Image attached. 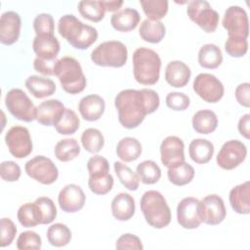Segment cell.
I'll return each mask as SVG.
<instances>
[{
	"label": "cell",
	"mask_w": 250,
	"mask_h": 250,
	"mask_svg": "<svg viewBox=\"0 0 250 250\" xmlns=\"http://www.w3.org/2000/svg\"><path fill=\"white\" fill-rule=\"evenodd\" d=\"M158 94L151 89H125L120 91L114 105L118 112V120L126 129L137 128L144 121L146 115L153 113L159 106Z\"/></svg>",
	"instance_id": "1"
},
{
	"label": "cell",
	"mask_w": 250,
	"mask_h": 250,
	"mask_svg": "<svg viewBox=\"0 0 250 250\" xmlns=\"http://www.w3.org/2000/svg\"><path fill=\"white\" fill-rule=\"evenodd\" d=\"M58 31L73 48L79 50L88 49L98 39L97 29L73 15H64L59 20Z\"/></svg>",
	"instance_id": "2"
},
{
	"label": "cell",
	"mask_w": 250,
	"mask_h": 250,
	"mask_svg": "<svg viewBox=\"0 0 250 250\" xmlns=\"http://www.w3.org/2000/svg\"><path fill=\"white\" fill-rule=\"evenodd\" d=\"M161 60L148 48H138L133 54V73L136 81L143 85H154L159 79Z\"/></svg>",
	"instance_id": "3"
},
{
	"label": "cell",
	"mask_w": 250,
	"mask_h": 250,
	"mask_svg": "<svg viewBox=\"0 0 250 250\" xmlns=\"http://www.w3.org/2000/svg\"><path fill=\"white\" fill-rule=\"evenodd\" d=\"M146 222L155 229H163L171 222V210L165 197L157 190L146 191L140 202Z\"/></svg>",
	"instance_id": "4"
},
{
	"label": "cell",
	"mask_w": 250,
	"mask_h": 250,
	"mask_svg": "<svg viewBox=\"0 0 250 250\" xmlns=\"http://www.w3.org/2000/svg\"><path fill=\"white\" fill-rule=\"evenodd\" d=\"M55 75L59 78L62 88L68 94L81 93L86 87V77L81 64L72 57H63L58 60Z\"/></svg>",
	"instance_id": "5"
},
{
	"label": "cell",
	"mask_w": 250,
	"mask_h": 250,
	"mask_svg": "<svg viewBox=\"0 0 250 250\" xmlns=\"http://www.w3.org/2000/svg\"><path fill=\"white\" fill-rule=\"evenodd\" d=\"M128 59V50L120 41H104L97 46L91 53L92 62L100 66L121 67Z\"/></svg>",
	"instance_id": "6"
},
{
	"label": "cell",
	"mask_w": 250,
	"mask_h": 250,
	"mask_svg": "<svg viewBox=\"0 0 250 250\" xmlns=\"http://www.w3.org/2000/svg\"><path fill=\"white\" fill-rule=\"evenodd\" d=\"M5 105L9 112L19 120L31 122L35 119L36 107L29 97L21 89H11L6 94Z\"/></svg>",
	"instance_id": "7"
},
{
	"label": "cell",
	"mask_w": 250,
	"mask_h": 250,
	"mask_svg": "<svg viewBox=\"0 0 250 250\" xmlns=\"http://www.w3.org/2000/svg\"><path fill=\"white\" fill-rule=\"evenodd\" d=\"M187 13L190 21L197 24L203 31L207 33L214 32L220 21L217 11L204 0H195L188 2Z\"/></svg>",
	"instance_id": "8"
},
{
	"label": "cell",
	"mask_w": 250,
	"mask_h": 250,
	"mask_svg": "<svg viewBox=\"0 0 250 250\" xmlns=\"http://www.w3.org/2000/svg\"><path fill=\"white\" fill-rule=\"evenodd\" d=\"M24 170L30 178L43 185H51L59 177V170L55 163L43 155H37L28 160L24 165Z\"/></svg>",
	"instance_id": "9"
},
{
	"label": "cell",
	"mask_w": 250,
	"mask_h": 250,
	"mask_svg": "<svg viewBox=\"0 0 250 250\" xmlns=\"http://www.w3.org/2000/svg\"><path fill=\"white\" fill-rule=\"evenodd\" d=\"M194 92L206 103H218L224 96L223 83L211 73H199L193 80Z\"/></svg>",
	"instance_id": "10"
},
{
	"label": "cell",
	"mask_w": 250,
	"mask_h": 250,
	"mask_svg": "<svg viewBox=\"0 0 250 250\" xmlns=\"http://www.w3.org/2000/svg\"><path fill=\"white\" fill-rule=\"evenodd\" d=\"M9 152L16 158H24L32 151V141L27 128L13 126L5 135Z\"/></svg>",
	"instance_id": "11"
},
{
	"label": "cell",
	"mask_w": 250,
	"mask_h": 250,
	"mask_svg": "<svg viewBox=\"0 0 250 250\" xmlns=\"http://www.w3.org/2000/svg\"><path fill=\"white\" fill-rule=\"evenodd\" d=\"M224 28L228 31L229 37L246 38L249 34V21L245 10L239 6L229 7L222 21Z\"/></svg>",
	"instance_id": "12"
},
{
	"label": "cell",
	"mask_w": 250,
	"mask_h": 250,
	"mask_svg": "<svg viewBox=\"0 0 250 250\" xmlns=\"http://www.w3.org/2000/svg\"><path fill=\"white\" fill-rule=\"evenodd\" d=\"M226 207L224 200L218 194H209L199 200L198 215L201 223L216 226L226 218Z\"/></svg>",
	"instance_id": "13"
},
{
	"label": "cell",
	"mask_w": 250,
	"mask_h": 250,
	"mask_svg": "<svg viewBox=\"0 0 250 250\" xmlns=\"http://www.w3.org/2000/svg\"><path fill=\"white\" fill-rule=\"evenodd\" d=\"M246 155V146L238 140H230L222 146L216 161L222 169L232 170L245 160Z\"/></svg>",
	"instance_id": "14"
},
{
	"label": "cell",
	"mask_w": 250,
	"mask_h": 250,
	"mask_svg": "<svg viewBox=\"0 0 250 250\" xmlns=\"http://www.w3.org/2000/svg\"><path fill=\"white\" fill-rule=\"evenodd\" d=\"M185 145L177 136L166 137L160 145L161 162L167 168L174 167L185 161Z\"/></svg>",
	"instance_id": "15"
},
{
	"label": "cell",
	"mask_w": 250,
	"mask_h": 250,
	"mask_svg": "<svg viewBox=\"0 0 250 250\" xmlns=\"http://www.w3.org/2000/svg\"><path fill=\"white\" fill-rule=\"evenodd\" d=\"M198 204L199 200L192 196L185 197L179 202L177 206V221L182 228L193 229L200 226Z\"/></svg>",
	"instance_id": "16"
},
{
	"label": "cell",
	"mask_w": 250,
	"mask_h": 250,
	"mask_svg": "<svg viewBox=\"0 0 250 250\" xmlns=\"http://www.w3.org/2000/svg\"><path fill=\"white\" fill-rule=\"evenodd\" d=\"M86 195L83 189L75 184L63 187L58 196L61 209L65 213H75L81 210L85 204Z\"/></svg>",
	"instance_id": "17"
},
{
	"label": "cell",
	"mask_w": 250,
	"mask_h": 250,
	"mask_svg": "<svg viewBox=\"0 0 250 250\" xmlns=\"http://www.w3.org/2000/svg\"><path fill=\"white\" fill-rule=\"evenodd\" d=\"M21 20L18 13L7 11L0 18V42L4 45L16 43L20 37Z\"/></svg>",
	"instance_id": "18"
},
{
	"label": "cell",
	"mask_w": 250,
	"mask_h": 250,
	"mask_svg": "<svg viewBox=\"0 0 250 250\" xmlns=\"http://www.w3.org/2000/svg\"><path fill=\"white\" fill-rule=\"evenodd\" d=\"M65 107L59 100H47L36 106L35 120L44 126H55L62 115Z\"/></svg>",
	"instance_id": "19"
},
{
	"label": "cell",
	"mask_w": 250,
	"mask_h": 250,
	"mask_svg": "<svg viewBox=\"0 0 250 250\" xmlns=\"http://www.w3.org/2000/svg\"><path fill=\"white\" fill-rule=\"evenodd\" d=\"M105 103L99 95H88L83 97L78 104V110L83 119L87 121H96L102 117L104 112Z\"/></svg>",
	"instance_id": "20"
},
{
	"label": "cell",
	"mask_w": 250,
	"mask_h": 250,
	"mask_svg": "<svg viewBox=\"0 0 250 250\" xmlns=\"http://www.w3.org/2000/svg\"><path fill=\"white\" fill-rule=\"evenodd\" d=\"M32 48L37 58L43 60H55L61 46L55 35H36L32 42Z\"/></svg>",
	"instance_id": "21"
},
{
	"label": "cell",
	"mask_w": 250,
	"mask_h": 250,
	"mask_svg": "<svg viewBox=\"0 0 250 250\" xmlns=\"http://www.w3.org/2000/svg\"><path fill=\"white\" fill-rule=\"evenodd\" d=\"M190 75V68L181 61L170 62L165 69L166 82L175 88L185 87L188 83Z\"/></svg>",
	"instance_id": "22"
},
{
	"label": "cell",
	"mask_w": 250,
	"mask_h": 250,
	"mask_svg": "<svg viewBox=\"0 0 250 250\" xmlns=\"http://www.w3.org/2000/svg\"><path fill=\"white\" fill-rule=\"evenodd\" d=\"M229 203L234 212L241 215L250 213V183L246 181L232 188L229 195Z\"/></svg>",
	"instance_id": "23"
},
{
	"label": "cell",
	"mask_w": 250,
	"mask_h": 250,
	"mask_svg": "<svg viewBox=\"0 0 250 250\" xmlns=\"http://www.w3.org/2000/svg\"><path fill=\"white\" fill-rule=\"evenodd\" d=\"M140 20L141 16L136 9L125 8L113 13L110 18V23L115 30L128 32L137 27Z\"/></svg>",
	"instance_id": "24"
},
{
	"label": "cell",
	"mask_w": 250,
	"mask_h": 250,
	"mask_svg": "<svg viewBox=\"0 0 250 250\" xmlns=\"http://www.w3.org/2000/svg\"><path fill=\"white\" fill-rule=\"evenodd\" d=\"M135 200L126 192H120L111 201L112 216L118 221H128L135 214Z\"/></svg>",
	"instance_id": "25"
},
{
	"label": "cell",
	"mask_w": 250,
	"mask_h": 250,
	"mask_svg": "<svg viewBox=\"0 0 250 250\" xmlns=\"http://www.w3.org/2000/svg\"><path fill=\"white\" fill-rule=\"evenodd\" d=\"M25 87L28 92L37 99L52 96L56 91V84L50 78L31 75L25 80Z\"/></svg>",
	"instance_id": "26"
},
{
	"label": "cell",
	"mask_w": 250,
	"mask_h": 250,
	"mask_svg": "<svg viewBox=\"0 0 250 250\" xmlns=\"http://www.w3.org/2000/svg\"><path fill=\"white\" fill-rule=\"evenodd\" d=\"M188 154L195 163L205 164L214 154V146L206 139H194L188 146Z\"/></svg>",
	"instance_id": "27"
},
{
	"label": "cell",
	"mask_w": 250,
	"mask_h": 250,
	"mask_svg": "<svg viewBox=\"0 0 250 250\" xmlns=\"http://www.w3.org/2000/svg\"><path fill=\"white\" fill-rule=\"evenodd\" d=\"M191 123L195 132L208 135L216 130L218 126V117L216 113L210 109H201L194 113Z\"/></svg>",
	"instance_id": "28"
},
{
	"label": "cell",
	"mask_w": 250,
	"mask_h": 250,
	"mask_svg": "<svg viewBox=\"0 0 250 250\" xmlns=\"http://www.w3.org/2000/svg\"><path fill=\"white\" fill-rule=\"evenodd\" d=\"M165 32L166 28L162 21H150L147 19L142 21L139 28V34L141 38L144 41L152 44H156L162 41L165 36Z\"/></svg>",
	"instance_id": "29"
},
{
	"label": "cell",
	"mask_w": 250,
	"mask_h": 250,
	"mask_svg": "<svg viewBox=\"0 0 250 250\" xmlns=\"http://www.w3.org/2000/svg\"><path fill=\"white\" fill-rule=\"evenodd\" d=\"M116 154L124 162L135 161L142 154V145L136 138L125 137L118 142Z\"/></svg>",
	"instance_id": "30"
},
{
	"label": "cell",
	"mask_w": 250,
	"mask_h": 250,
	"mask_svg": "<svg viewBox=\"0 0 250 250\" xmlns=\"http://www.w3.org/2000/svg\"><path fill=\"white\" fill-rule=\"evenodd\" d=\"M198 62L200 66L208 69H215L223 62L221 49L215 44H205L198 52Z\"/></svg>",
	"instance_id": "31"
},
{
	"label": "cell",
	"mask_w": 250,
	"mask_h": 250,
	"mask_svg": "<svg viewBox=\"0 0 250 250\" xmlns=\"http://www.w3.org/2000/svg\"><path fill=\"white\" fill-rule=\"evenodd\" d=\"M20 224L24 228H33L42 225V216L38 205L35 202L21 205L17 214Z\"/></svg>",
	"instance_id": "32"
},
{
	"label": "cell",
	"mask_w": 250,
	"mask_h": 250,
	"mask_svg": "<svg viewBox=\"0 0 250 250\" xmlns=\"http://www.w3.org/2000/svg\"><path fill=\"white\" fill-rule=\"evenodd\" d=\"M55 156L62 162H67L73 160L80 153V146L78 142L73 138H67L61 140L57 143L54 149Z\"/></svg>",
	"instance_id": "33"
},
{
	"label": "cell",
	"mask_w": 250,
	"mask_h": 250,
	"mask_svg": "<svg viewBox=\"0 0 250 250\" xmlns=\"http://www.w3.org/2000/svg\"><path fill=\"white\" fill-rule=\"evenodd\" d=\"M167 176L169 181L178 187L189 184L194 177V169L186 161L168 168Z\"/></svg>",
	"instance_id": "34"
},
{
	"label": "cell",
	"mask_w": 250,
	"mask_h": 250,
	"mask_svg": "<svg viewBox=\"0 0 250 250\" xmlns=\"http://www.w3.org/2000/svg\"><path fill=\"white\" fill-rule=\"evenodd\" d=\"M78 11L80 15L94 22H98L104 18L105 7L104 1L86 0L78 3Z\"/></svg>",
	"instance_id": "35"
},
{
	"label": "cell",
	"mask_w": 250,
	"mask_h": 250,
	"mask_svg": "<svg viewBox=\"0 0 250 250\" xmlns=\"http://www.w3.org/2000/svg\"><path fill=\"white\" fill-rule=\"evenodd\" d=\"M47 239L55 247L67 245L71 239V231L68 227L62 223H56L47 229Z\"/></svg>",
	"instance_id": "36"
},
{
	"label": "cell",
	"mask_w": 250,
	"mask_h": 250,
	"mask_svg": "<svg viewBox=\"0 0 250 250\" xmlns=\"http://www.w3.org/2000/svg\"><path fill=\"white\" fill-rule=\"evenodd\" d=\"M140 181L146 185H152L161 178V170L153 160H145L141 162L136 169Z\"/></svg>",
	"instance_id": "37"
},
{
	"label": "cell",
	"mask_w": 250,
	"mask_h": 250,
	"mask_svg": "<svg viewBox=\"0 0 250 250\" xmlns=\"http://www.w3.org/2000/svg\"><path fill=\"white\" fill-rule=\"evenodd\" d=\"M80 126V120L75 111L65 108L58 123L54 126L56 131L61 135H72Z\"/></svg>",
	"instance_id": "38"
},
{
	"label": "cell",
	"mask_w": 250,
	"mask_h": 250,
	"mask_svg": "<svg viewBox=\"0 0 250 250\" xmlns=\"http://www.w3.org/2000/svg\"><path fill=\"white\" fill-rule=\"evenodd\" d=\"M81 144L90 153H98L104 145V138L100 130L88 128L81 135Z\"/></svg>",
	"instance_id": "39"
},
{
	"label": "cell",
	"mask_w": 250,
	"mask_h": 250,
	"mask_svg": "<svg viewBox=\"0 0 250 250\" xmlns=\"http://www.w3.org/2000/svg\"><path fill=\"white\" fill-rule=\"evenodd\" d=\"M144 13L150 21H160L168 12V1L166 0H140Z\"/></svg>",
	"instance_id": "40"
},
{
	"label": "cell",
	"mask_w": 250,
	"mask_h": 250,
	"mask_svg": "<svg viewBox=\"0 0 250 250\" xmlns=\"http://www.w3.org/2000/svg\"><path fill=\"white\" fill-rule=\"evenodd\" d=\"M114 171L120 183L129 190H137L140 184V179L130 167L120 161L114 162Z\"/></svg>",
	"instance_id": "41"
},
{
	"label": "cell",
	"mask_w": 250,
	"mask_h": 250,
	"mask_svg": "<svg viewBox=\"0 0 250 250\" xmlns=\"http://www.w3.org/2000/svg\"><path fill=\"white\" fill-rule=\"evenodd\" d=\"M113 177L108 173L99 177H89L88 186L92 192L99 195H104L109 192L113 187Z\"/></svg>",
	"instance_id": "42"
},
{
	"label": "cell",
	"mask_w": 250,
	"mask_h": 250,
	"mask_svg": "<svg viewBox=\"0 0 250 250\" xmlns=\"http://www.w3.org/2000/svg\"><path fill=\"white\" fill-rule=\"evenodd\" d=\"M33 28L36 35H54L55 21L53 17L46 13L37 15L33 21Z\"/></svg>",
	"instance_id": "43"
},
{
	"label": "cell",
	"mask_w": 250,
	"mask_h": 250,
	"mask_svg": "<svg viewBox=\"0 0 250 250\" xmlns=\"http://www.w3.org/2000/svg\"><path fill=\"white\" fill-rule=\"evenodd\" d=\"M226 52L232 58L243 57L248 51V42L242 37H228L225 42Z\"/></svg>",
	"instance_id": "44"
},
{
	"label": "cell",
	"mask_w": 250,
	"mask_h": 250,
	"mask_svg": "<svg viewBox=\"0 0 250 250\" xmlns=\"http://www.w3.org/2000/svg\"><path fill=\"white\" fill-rule=\"evenodd\" d=\"M41 212L42 216V225H47L51 224L57 217V208L54 203V201L46 196H41L38 197L34 201Z\"/></svg>",
	"instance_id": "45"
},
{
	"label": "cell",
	"mask_w": 250,
	"mask_h": 250,
	"mask_svg": "<svg viewBox=\"0 0 250 250\" xmlns=\"http://www.w3.org/2000/svg\"><path fill=\"white\" fill-rule=\"evenodd\" d=\"M41 237L39 236V234L32 230H26L21 232L17 239V248L20 250H38L41 248Z\"/></svg>",
	"instance_id": "46"
},
{
	"label": "cell",
	"mask_w": 250,
	"mask_h": 250,
	"mask_svg": "<svg viewBox=\"0 0 250 250\" xmlns=\"http://www.w3.org/2000/svg\"><path fill=\"white\" fill-rule=\"evenodd\" d=\"M87 169L90 177H99L109 173V164L104 157L94 155L88 160Z\"/></svg>",
	"instance_id": "47"
},
{
	"label": "cell",
	"mask_w": 250,
	"mask_h": 250,
	"mask_svg": "<svg viewBox=\"0 0 250 250\" xmlns=\"http://www.w3.org/2000/svg\"><path fill=\"white\" fill-rule=\"evenodd\" d=\"M165 102L169 108L177 111H182L187 109L190 104L189 98L186 94L180 93V92L169 93L166 96Z\"/></svg>",
	"instance_id": "48"
},
{
	"label": "cell",
	"mask_w": 250,
	"mask_h": 250,
	"mask_svg": "<svg viewBox=\"0 0 250 250\" xmlns=\"http://www.w3.org/2000/svg\"><path fill=\"white\" fill-rule=\"evenodd\" d=\"M0 229H1V247L9 246L17 233V228L14 222L9 218H2L0 221Z\"/></svg>",
	"instance_id": "49"
},
{
	"label": "cell",
	"mask_w": 250,
	"mask_h": 250,
	"mask_svg": "<svg viewBox=\"0 0 250 250\" xmlns=\"http://www.w3.org/2000/svg\"><path fill=\"white\" fill-rule=\"evenodd\" d=\"M0 175L5 182H16L21 177V167L15 161H3L0 165Z\"/></svg>",
	"instance_id": "50"
},
{
	"label": "cell",
	"mask_w": 250,
	"mask_h": 250,
	"mask_svg": "<svg viewBox=\"0 0 250 250\" xmlns=\"http://www.w3.org/2000/svg\"><path fill=\"white\" fill-rule=\"evenodd\" d=\"M116 249H136L142 250L144 248L141 239L132 233L122 234L116 241Z\"/></svg>",
	"instance_id": "51"
},
{
	"label": "cell",
	"mask_w": 250,
	"mask_h": 250,
	"mask_svg": "<svg viewBox=\"0 0 250 250\" xmlns=\"http://www.w3.org/2000/svg\"><path fill=\"white\" fill-rule=\"evenodd\" d=\"M58 60H43L40 58H35L33 62L34 69L43 75H55V67Z\"/></svg>",
	"instance_id": "52"
},
{
	"label": "cell",
	"mask_w": 250,
	"mask_h": 250,
	"mask_svg": "<svg viewBox=\"0 0 250 250\" xmlns=\"http://www.w3.org/2000/svg\"><path fill=\"white\" fill-rule=\"evenodd\" d=\"M249 88L250 84L248 82H244L239 84L235 89V99L239 104L244 107L250 106V100H249Z\"/></svg>",
	"instance_id": "53"
},
{
	"label": "cell",
	"mask_w": 250,
	"mask_h": 250,
	"mask_svg": "<svg viewBox=\"0 0 250 250\" xmlns=\"http://www.w3.org/2000/svg\"><path fill=\"white\" fill-rule=\"evenodd\" d=\"M237 127H238L239 133L245 139L250 138V114L249 113H246L240 117Z\"/></svg>",
	"instance_id": "54"
},
{
	"label": "cell",
	"mask_w": 250,
	"mask_h": 250,
	"mask_svg": "<svg viewBox=\"0 0 250 250\" xmlns=\"http://www.w3.org/2000/svg\"><path fill=\"white\" fill-rule=\"evenodd\" d=\"M105 11L107 12H117V10L123 5V1H104Z\"/></svg>",
	"instance_id": "55"
}]
</instances>
